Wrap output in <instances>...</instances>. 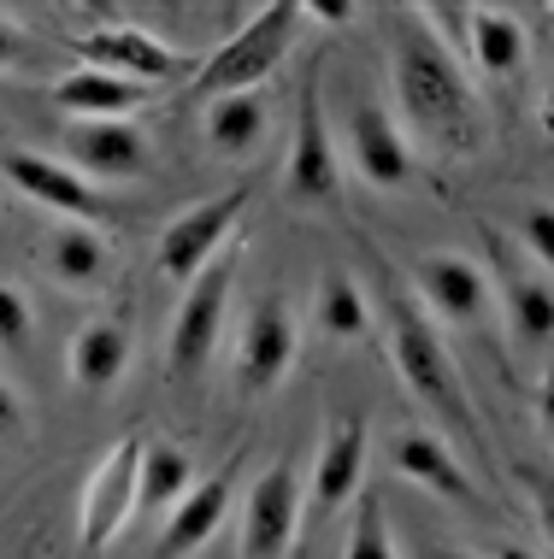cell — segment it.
Returning <instances> with one entry per match:
<instances>
[{
    "mask_svg": "<svg viewBox=\"0 0 554 559\" xmlns=\"http://www.w3.org/2000/svg\"><path fill=\"white\" fill-rule=\"evenodd\" d=\"M361 477H366V418L342 413L337 425L319 436L307 495H313V501H319L325 512H337V507H349L354 495H361Z\"/></svg>",
    "mask_w": 554,
    "mask_h": 559,
    "instance_id": "obj_16",
    "label": "cell"
},
{
    "mask_svg": "<svg viewBox=\"0 0 554 559\" xmlns=\"http://www.w3.org/2000/svg\"><path fill=\"white\" fill-rule=\"evenodd\" d=\"M42 265L59 289H83V295L113 277V253L95 224H54L48 241H42Z\"/></svg>",
    "mask_w": 554,
    "mask_h": 559,
    "instance_id": "obj_19",
    "label": "cell"
},
{
    "mask_svg": "<svg viewBox=\"0 0 554 559\" xmlns=\"http://www.w3.org/2000/svg\"><path fill=\"white\" fill-rule=\"evenodd\" d=\"M472 12L478 7H460V0H431V7H419L413 19L425 24V36L437 41V48H448L460 66H467L472 59Z\"/></svg>",
    "mask_w": 554,
    "mask_h": 559,
    "instance_id": "obj_26",
    "label": "cell"
},
{
    "mask_svg": "<svg viewBox=\"0 0 554 559\" xmlns=\"http://www.w3.org/2000/svg\"><path fill=\"white\" fill-rule=\"evenodd\" d=\"M195 460H189V448H177V442H154L148 436V448H142V477H137V512H166L184 501V495L195 489Z\"/></svg>",
    "mask_w": 554,
    "mask_h": 559,
    "instance_id": "obj_23",
    "label": "cell"
},
{
    "mask_svg": "<svg viewBox=\"0 0 554 559\" xmlns=\"http://www.w3.org/2000/svg\"><path fill=\"white\" fill-rule=\"evenodd\" d=\"M130 371V324L118 319H89L66 347V377L83 395H107L118 389V377Z\"/></svg>",
    "mask_w": 554,
    "mask_h": 559,
    "instance_id": "obj_18",
    "label": "cell"
},
{
    "mask_svg": "<svg viewBox=\"0 0 554 559\" xmlns=\"http://www.w3.org/2000/svg\"><path fill=\"white\" fill-rule=\"evenodd\" d=\"M419 559H478V554H460V548H419Z\"/></svg>",
    "mask_w": 554,
    "mask_h": 559,
    "instance_id": "obj_35",
    "label": "cell"
},
{
    "mask_svg": "<svg viewBox=\"0 0 554 559\" xmlns=\"http://www.w3.org/2000/svg\"><path fill=\"white\" fill-rule=\"evenodd\" d=\"M302 24H307L302 0H272V7H260L201 71H195V100L207 107V100H219V95H260V83L290 59Z\"/></svg>",
    "mask_w": 554,
    "mask_h": 559,
    "instance_id": "obj_3",
    "label": "cell"
},
{
    "mask_svg": "<svg viewBox=\"0 0 554 559\" xmlns=\"http://www.w3.org/2000/svg\"><path fill=\"white\" fill-rule=\"evenodd\" d=\"M342 135H349V165L361 171L366 189L396 194V189L413 183L419 154H413L408 130L396 124V112H384L378 100H361V107L349 112V130H342Z\"/></svg>",
    "mask_w": 554,
    "mask_h": 559,
    "instance_id": "obj_12",
    "label": "cell"
},
{
    "mask_svg": "<svg viewBox=\"0 0 554 559\" xmlns=\"http://www.w3.org/2000/svg\"><path fill=\"white\" fill-rule=\"evenodd\" d=\"M142 448L148 436H118L101 453V465L83 483V507H78V548L83 554H107L125 524L137 519V477H142Z\"/></svg>",
    "mask_w": 554,
    "mask_h": 559,
    "instance_id": "obj_4",
    "label": "cell"
},
{
    "mask_svg": "<svg viewBox=\"0 0 554 559\" xmlns=\"http://www.w3.org/2000/svg\"><path fill=\"white\" fill-rule=\"evenodd\" d=\"M378 319H384V342H389V366H396L401 389L431 406L448 425H472V406H467V389H460V366L448 354V342L437 336V324L413 307L396 283L378 289Z\"/></svg>",
    "mask_w": 554,
    "mask_h": 559,
    "instance_id": "obj_2",
    "label": "cell"
},
{
    "mask_svg": "<svg viewBox=\"0 0 554 559\" xmlns=\"http://www.w3.org/2000/svg\"><path fill=\"white\" fill-rule=\"evenodd\" d=\"M248 183H236V189H224V194H213V201H195V206H184L166 230H160V241H154V265H160V277H172V283H189L201 277L207 265L219 260V248H224V236L243 224V213H248Z\"/></svg>",
    "mask_w": 554,
    "mask_h": 559,
    "instance_id": "obj_5",
    "label": "cell"
},
{
    "mask_svg": "<svg viewBox=\"0 0 554 559\" xmlns=\"http://www.w3.org/2000/svg\"><path fill=\"white\" fill-rule=\"evenodd\" d=\"M537 413H543V425L554 430V354H549L543 377H537Z\"/></svg>",
    "mask_w": 554,
    "mask_h": 559,
    "instance_id": "obj_32",
    "label": "cell"
},
{
    "mask_svg": "<svg viewBox=\"0 0 554 559\" xmlns=\"http://www.w3.org/2000/svg\"><path fill=\"white\" fill-rule=\"evenodd\" d=\"M389 465H396L408 483H419L425 495H437V501L484 507V495H478V483L467 477V465L455 460V448H448L443 436H431V430H401L396 442H389Z\"/></svg>",
    "mask_w": 554,
    "mask_h": 559,
    "instance_id": "obj_15",
    "label": "cell"
},
{
    "mask_svg": "<svg viewBox=\"0 0 554 559\" xmlns=\"http://www.w3.org/2000/svg\"><path fill=\"white\" fill-rule=\"evenodd\" d=\"M342 559H396L389 519H384V507L372 501V495L354 507V524H349V542H342Z\"/></svg>",
    "mask_w": 554,
    "mask_h": 559,
    "instance_id": "obj_27",
    "label": "cell"
},
{
    "mask_svg": "<svg viewBox=\"0 0 554 559\" xmlns=\"http://www.w3.org/2000/svg\"><path fill=\"white\" fill-rule=\"evenodd\" d=\"M24 342H30V300L12 283H0V354H19Z\"/></svg>",
    "mask_w": 554,
    "mask_h": 559,
    "instance_id": "obj_28",
    "label": "cell"
},
{
    "mask_svg": "<svg viewBox=\"0 0 554 559\" xmlns=\"http://www.w3.org/2000/svg\"><path fill=\"white\" fill-rule=\"evenodd\" d=\"M413 289H419V307L431 312V324L472 330L496 312V289L467 253H425L413 265Z\"/></svg>",
    "mask_w": 554,
    "mask_h": 559,
    "instance_id": "obj_9",
    "label": "cell"
},
{
    "mask_svg": "<svg viewBox=\"0 0 554 559\" xmlns=\"http://www.w3.org/2000/svg\"><path fill=\"white\" fill-rule=\"evenodd\" d=\"M19 53H24L19 24H7V19H0V71H12V66H19Z\"/></svg>",
    "mask_w": 554,
    "mask_h": 559,
    "instance_id": "obj_33",
    "label": "cell"
},
{
    "mask_svg": "<svg viewBox=\"0 0 554 559\" xmlns=\"http://www.w3.org/2000/svg\"><path fill=\"white\" fill-rule=\"evenodd\" d=\"M201 130L224 159H248L260 154L266 130H272V107H266V95H219L201 107Z\"/></svg>",
    "mask_w": 554,
    "mask_h": 559,
    "instance_id": "obj_21",
    "label": "cell"
},
{
    "mask_svg": "<svg viewBox=\"0 0 554 559\" xmlns=\"http://www.w3.org/2000/svg\"><path fill=\"white\" fill-rule=\"evenodd\" d=\"M19 430H24V406L12 395V383H0V442H12Z\"/></svg>",
    "mask_w": 554,
    "mask_h": 559,
    "instance_id": "obj_30",
    "label": "cell"
},
{
    "mask_svg": "<svg viewBox=\"0 0 554 559\" xmlns=\"http://www.w3.org/2000/svg\"><path fill=\"white\" fill-rule=\"evenodd\" d=\"M231 283H236V265L213 260L184 289V300L172 312V336H166V371L172 377H195L213 359V347L224 336V312H231Z\"/></svg>",
    "mask_w": 554,
    "mask_h": 559,
    "instance_id": "obj_6",
    "label": "cell"
},
{
    "mask_svg": "<svg viewBox=\"0 0 554 559\" xmlns=\"http://www.w3.org/2000/svg\"><path fill=\"white\" fill-rule=\"evenodd\" d=\"M224 512H231V477H201L160 524V554H195L201 542H213Z\"/></svg>",
    "mask_w": 554,
    "mask_h": 559,
    "instance_id": "obj_20",
    "label": "cell"
},
{
    "mask_svg": "<svg viewBox=\"0 0 554 559\" xmlns=\"http://www.w3.org/2000/svg\"><path fill=\"white\" fill-rule=\"evenodd\" d=\"M537 524H543V536H549V548H554V495L537 501Z\"/></svg>",
    "mask_w": 554,
    "mask_h": 559,
    "instance_id": "obj_34",
    "label": "cell"
},
{
    "mask_svg": "<svg viewBox=\"0 0 554 559\" xmlns=\"http://www.w3.org/2000/svg\"><path fill=\"white\" fill-rule=\"evenodd\" d=\"M496 559H531L526 548H496Z\"/></svg>",
    "mask_w": 554,
    "mask_h": 559,
    "instance_id": "obj_37",
    "label": "cell"
},
{
    "mask_svg": "<svg viewBox=\"0 0 554 559\" xmlns=\"http://www.w3.org/2000/svg\"><path fill=\"white\" fill-rule=\"evenodd\" d=\"M543 130H549V135H554V83H549V88H543Z\"/></svg>",
    "mask_w": 554,
    "mask_h": 559,
    "instance_id": "obj_36",
    "label": "cell"
},
{
    "mask_svg": "<svg viewBox=\"0 0 554 559\" xmlns=\"http://www.w3.org/2000/svg\"><path fill=\"white\" fill-rule=\"evenodd\" d=\"M389 88H396L401 124L419 130L431 154L467 159L484 147V100L467 83V66L448 48H437L419 19L389 36Z\"/></svg>",
    "mask_w": 554,
    "mask_h": 559,
    "instance_id": "obj_1",
    "label": "cell"
},
{
    "mask_svg": "<svg viewBox=\"0 0 554 559\" xmlns=\"http://www.w3.org/2000/svg\"><path fill=\"white\" fill-rule=\"evenodd\" d=\"M295 354H302V324H295L290 300L266 295L254 300V312L243 319V347H236V377H243L248 395H272L283 389Z\"/></svg>",
    "mask_w": 554,
    "mask_h": 559,
    "instance_id": "obj_8",
    "label": "cell"
},
{
    "mask_svg": "<svg viewBox=\"0 0 554 559\" xmlns=\"http://www.w3.org/2000/svg\"><path fill=\"white\" fill-rule=\"evenodd\" d=\"M313 324L331 342H366L372 336V300L349 271H331V277L313 289Z\"/></svg>",
    "mask_w": 554,
    "mask_h": 559,
    "instance_id": "obj_24",
    "label": "cell"
},
{
    "mask_svg": "<svg viewBox=\"0 0 554 559\" xmlns=\"http://www.w3.org/2000/svg\"><path fill=\"white\" fill-rule=\"evenodd\" d=\"M531 59V41H526V24L502 7H478L472 12V71L478 78H519Z\"/></svg>",
    "mask_w": 554,
    "mask_h": 559,
    "instance_id": "obj_22",
    "label": "cell"
},
{
    "mask_svg": "<svg viewBox=\"0 0 554 559\" xmlns=\"http://www.w3.org/2000/svg\"><path fill=\"white\" fill-rule=\"evenodd\" d=\"M302 507L307 489L295 465H266L243 501V559H290L302 536Z\"/></svg>",
    "mask_w": 554,
    "mask_h": 559,
    "instance_id": "obj_7",
    "label": "cell"
},
{
    "mask_svg": "<svg viewBox=\"0 0 554 559\" xmlns=\"http://www.w3.org/2000/svg\"><path fill=\"white\" fill-rule=\"evenodd\" d=\"M519 236H526V248L537 253V265H549L554 271V206H526L519 213Z\"/></svg>",
    "mask_w": 554,
    "mask_h": 559,
    "instance_id": "obj_29",
    "label": "cell"
},
{
    "mask_svg": "<svg viewBox=\"0 0 554 559\" xmlns=\"http://www.w3.org/2000/svg\"><path fill=\"white\" fill-rule=\"evenodd\" d=\"M502 307L519 342L549 347L554 342V283L549 277H507L502 283Z\"/></svg>",
    "mask_w": 554,
    "mask_h": 559,
    "instance_id": "obj_25",
    "label": "cell"
},
{
    "mask_svg": "<svg viewBox=\"0 0 554 559\" xmlns=\"http://www.w3.org/2000/svg\"><path fill=\"white\" fill-rule=\"evenodd\" d=\"M302 12H307V19H319V24H349L354 19L349 0H302Z\"/></svg>",
    "mask_w": 554,
    "mask_h": 559,
    "instance_id": "obj_31",
    "label": "cell"
},
{
    "mask_svg": "<svg viewBox=\"0 0 554 559\" xmlns=\"http://www.w3.org/2000/svg\"><path fill=\"white\" fill-rule=\"evenodd\" d=\"M283 183L302 206H325L342 194V154L325 130V107H319V88H302L295 100V142H290V165H283Z\"/></svg>",
    "mask_w": 554,
    "mask_h": 559,
    "instance_id": "obj_13",
    "label": "cell"
},
{
    "mask_svg": "<svg viewBox=\"0 0 554 559\" xmlns=\"http://www.w3.org/2000/svg\"><path fill=\"white\" fill-rule=\"evenodd\" d=\"M66 165L101 183H125L148 171V130L137 118H101V124H71L66 130Z\"/></svg>",
    "mask_w": 554,
    "mask_h": 559,
    "instance_id": "obj_14",
    "label": "cell"
},
{
    "mask_svg": "<svg viewBox=\"0 0 554 559\" xmlns=\"http://www.w3.org/2000/svg\"><path fill=\"white\" fill-rule=\"evenodd\" d=\"M71 48H78L83 66L113 71V78L142 83V88H160V83L184 78V53L166 48V41H160L154 29H142V24H101V29H89V36H78Z\"/></svg>",
    "mask_w": 554,
    "mask_h": 559,
    "instance_id": "obj_10",
    "label": "cell"
},
{
    "mask_svg": "<svg viewBox=\"0 0 554 559\" xmlns=\"http://www.w3.org/2000/svg\"><path fill=\"white\" fill-rule=\"evenodd\" d=\"M0 177H7V183L19 189L24 201L48 206V213L71 218V224H101V218H107V201L95 194V183H89L83 171H71L66 159L36 154V147H7Z\"/></svg>",
    "mask_w": 554,
    "mask_h": 559,
    "instance_id": "obj_11",
    "label": "cell"
},
{
    "mask_svg": "<svg viewBox=\"0 0 554 559\" xmlns=\"http://www.w3.org/2000/svg\"><path fill=\"white\" fill-rule=\"evenodd\" d=\"M148 95H154V88L125 83V78H113V71H95V66H78V71H66V78H54V83H48V100H54V107L71 118V124L130 118V112H137Z\"/></svg>",
    "mask_w": 554,
    "mask_h": 559,
    "instance_id": "obj_17",
    "label": "cell"
}]
</instances>
